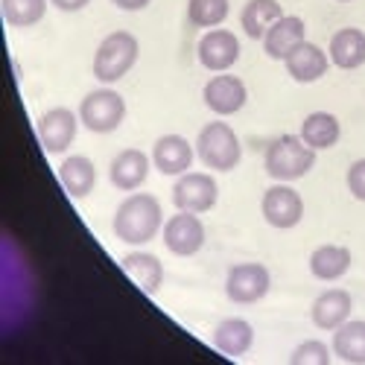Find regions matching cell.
Masks as SVG:
<instances>
[{
	"label": "cell",
	"mask_w": 365,
	"mask_h": 365,
	"mask_svg": "<svg viewBox=\"0 0 365 365\" xmlns=\"http://www.w3.org/2000/svg\"><path fill=\"white\" fill-rule=\"evenodd\" d=\"M111 4L120 6V9H126V12H138V9L149 6V0H111Z\"/></svg>",
	"instance_id": "31"
},
{
	"label": "cell",
	"mask_w": 365,
	"mask_h": 365,
	"mask_svg": "<svg viewBox=\"0 0 365 365\" xmlns=\"http://www.w3.org/2000/svg\"><path fill=\"white\" fill-rule=\"evenodd\" d=\"M164 246L178 257L196 255L205 246V225H202L199 214L178 210L175 217H170L164 225Z\"/></svg>",
	"instance_id": "8"
},
{
	"label": "cell",
	"mask_w": 365,
	"mask_h": 365,
	"mask_svg": "<svg viewBox=\"0 0 365 365\" xmlns=\"http://www.w3.org/2000/svg\"><path fill=\"white\" fill-rule=\"evenodd\" d=\"M220 187L217 178L207 173H185L178 175L175 187H173V205L175 210H190V214H205L217 205Z\"/></svg>",
	"instance_id": "6"
},
{
	"label": "cell",
	"mask_w": 365,
	"mask_h": 365,
	"mask_svg": "<svg viewBox=\"0 0 365 365\" xmlns=\"http://www.w3.org/2000/svg\"><path fill=\"white\" fill-rule=\"evenodd\" d=\"M339 135H342V126L330 111H313L301 123V138L313 149H330L333 143L339 140Z\"/></svg>",
	"instance_id": "24"
},
{
	"label": "cell",
	"mask_w": 365,
	"mask_h": 365,
	"mask_svg": "<svg viewBox=\"0 0 365 365\" xmlns=\"http://www.w3.org/2000/svg\"><path fill=\"white\" fill-rule=\"evenodd\" d=\"M284 65H287V73L295 79V82H301V85H307V82H316V79H322L324 73H327V53L324 50H319L316 44H310V41H301L287 58H284Z\"/></svg>",
	"instance_id": "17"
},
{
	"label": "cell",
	"mask_w": 365,
	"mask_h": 365,
	"mask_svg": "<svg viewBox=\"0 0 365 365\" xmlns=\"http://www.w3.org/2000/svg\"><path fill=\"white\" fill-rule=\"evenodd\" d=\"M187 18L193 26H220L228 18V0H190L187 4Z\"/></svg>",
	"instance_id": "27"
},
{
	"label": "cell",
	"mask_w": 365,
	"mask_h": 365,
	"mask_svg": "<svg viewBox=\"0 0 365 365\" xmlns=\"http://www.w3.org/2000/svg\"><path fill=\"white\" fill-rule=\"evenodd\" d=\"M348 190L354 193V199L365 202V158L351 164V170H348Z\"/></svg>",
	"instance_id": "29"
},
{
	"label": "cell",
	"mask_w": 365,
	"mask_h": 365,
	"mask_svg": "<svg viewBox=\"0 0 365 365\" xmlns=\"http://www.w3.org/2000/svg\"><path fill=\"white\" fill-rule=\"evenodd\" d=\"M278 18H284V9H281L278 0H249V4L242 6L240 24L246 29L249 38H263L269 33V26Z\"/></svg>",
	"instance_id": "23"
},
{
	"label": "cell",
	"mask_w": 365,
	"mask_h": 365,
	"mask_svg": "<svg viewBox=\"0 0 365 365\" xmlns=\"http://www.w3.org/2000/svg\"><path fill=\"white\" fill-rule=\"evenodd\" d=\"M255 342V327L246 319H225L214 330V345L225 356H242Z\"/></svg>",
	"instance_id": "22"
},
{
	"label": "cell",
	"mask_w": 365,
	"mask_h": 365,
	"mask_svg": "<svg viewBox=\"0 0 365 365\" xmlns=\"http://www.w3.org/2000/svg\"><path fill=\"white\" fill-rule=\"evenodd\" d=\"M260 210H263V220L272 225V228H295L304 217V199L287 187V185H275L263 193V202H260Z\"/></svg>",
	"instance_id": "9"
},
{
	"label": "cell",
	"mask_w": 365,
	"mask_h": 365,
	"mask_svg": "<svg viewBox=\"0 0 365 365\" xmlns=\"http://www.w3.org/2000/svg\"><path fill=\"white\" fill-rule=\"evenodd\" d=\"M304 36H307V26H304V21L295 18V15H289V18L284 15V18H278L275 24H272L269 33L263 36V50H266L269 58H278V62H284V58L301 41H307Z\"/></svg>",
	"instance_id": "15"
},
{
	"label": "cell",
	"mask_w": 365,
	"mask_h": 365,
	"mask_svg": "<svg viewBox=\"0 0 365 365\" xmlns=\"http://www.w3.org/2000/svg\"><path fill=\"white\" fill-rule=\"evenodd\" d=\"M140 56V44L129 29H114L103 38V44L97 47L94 56V76L103 85H111L117 79H123Z\"/></svg>",
	"instance_id": "3"
},
{
	"label": "cell",
	"mask_w": 365,
	"mask_h": 365,
	"mask_svg": "<svg viewBox=\"0 0 365 365\" xmlns=\"http://www.w3.org/2000/svg\"><path fill=\"white\" fill-rule=\"evenodd\" d=\"M339 4H348V0H339Z\"/></svg>",
	"instance_id": "32"
},
{
	"label": "cell",
	"mask_w": 365,
	"mask_h": 365,
	"mask_svg": "<svg viewBox=\"0 0 365 365\" xmlns=\"http://www.w3.org/2000/svg\"><path fill=\"white\" fill-rule=\"evenodd\" d=\"M50 4L56 9H62V12H79V9H85L91 4V0H50Z\"/></svg>",
	"instance_id": "30"
},
{
	"label": "cell",
	"mask_w": 365,
	"mask_h": 365,
	"mask_svg": "<svg viewBox=\"0 0 365 365\" xmlns=\"http://www.w3.org/2000/svg\"><path fill=\"white\" fill-rule=\"evenodd\" d=\"M149 175V155L140 149H123V152H117L111 167H108V178H111V185L117 190H138L143 181Z\"/></svg>",
	"instance_id": "14"
},
{
	"label": "cell",
	"mask_w": 365,
	"mask_h": 365,
	"mask_svg": "<svg viewBox=\"0 0 365 365\" xmlns=\"http://www.w3.org/2000/svg\"><path fill=\"white\" fill-rule=\"evenodd\" d=\"M333 354L342 362L365 365V322H345L333 333Z\"/></svg>",
	"instance_id": "25"
},
{
	"label": "cell",
	"mask_w": 365,
	"mask_h": 365,
	"mask_svg": "<svg viewBox=\"0 0 365 365\" xmlns=\"http://www.w3.org/2000/svg\"><path fill=\"white\" fill-rule=\"evenodd\" d=\"M272 287V275L263 263H237L228 272L225 292L234 304H255Z\"/></svg>",
	"instance_id": "7"
},
{
	"label": "cell",
	"mask_w": 365,
	"mask_h": 365,
	"mask_svg": "<svg viewBox=\"0 0 365 365\" xmlns=\"http://www.w3.org/2000/svg\"><path fill=\"white\" fill-rule=\"evenodd\" d=\"M202 97H205V106L220 114V117H228V114H237L242 106H246L249 100V91H246V82H242L240 76H214L205 91H202Z\"/></svg>",
	"instance_id": "11"
},
{
	"label": "cell",
	"mask_w": 365,
	"mask_h": 365,
	"mask_svg": "<svg viewBox=\"0 0 365 365\" xmlns=\"http://www.w3.org/2000/svg\"><path fill=\"white\" fill-rule=\"evenodd\" d=\"M161 202L149 193H132L129 199L120 202L114 214V234L117 240L129 242V246H143L161 231Z\"/></svg>",
	"instance_id": "1"
},
{
	"label": "cell",
	"mask_w": 365,
	"mask_h": 365,
	"mask_svg": "<svg viewBox=\"0 0 365 365\" xmlns=\"http://www.w3.org/2000/svg\"><path fill=\"white\" fill-rule=\"evenodd\" d=\"M266 173L278 181H295L307 175L316 164V149L304 143V138L295 135H281L269 140L266 146Z\"/></svg>",
	"instance_id": "2"
},
{
	"label": "cell",
	"mask_w": 365,
	"mask_h": 365,
	"mask_svg": "<svg viewBox=\"0 0 365 365\" xmlns=\"http://www.w3.org/2000/svg\"><path fill=\"white\" fill-rule=\"evenodd\" d=\"M123 272L135 281V287H140L146 295H155L161 289V281H164V266L155 255L149 252H132L126 255L123 260Z\"/></svg>",
	"instance_id": "19"
},
{
	"label": "cell",
	"mask_w": 365,
	"mask_h": 365,
	"mask_svg": "<svg viewBox=\"0 0 365 365\" xmlns=\"http://www.w3.org/2000/svg\"><path fill=\"white\" fill-rule=\"evenodd\" d=\"M126 117V103L123 97L111 88H100V91H91V94L82 100L79 106V120L88 132H97V135H108L114 132Z\"/></svg>",
	"instance_id": "5"
},
{
	"label": "cell",
	"mask_w": 365,
	"mask_h": 365,
	"mask_svg": "<svg viewBox=\"0 0 365 365\" xmlns=\"http://www.w3.org/2000/svg\"><path fill=\"white\" fill-rule=\"evenodd\" d=\"M354 310V301H351V292L345 289H324L310 307V319L316 327L322 330H336L348 322Z\"/></svg>",
	"instance_id": "16"
},
{
	"label": "cell",
	"mask_w": 365,
	"mask_h": 365,
	"mask_svg": "<svg viewBox=\"0 0 365 365\" xmlns=\"http://www.w3.org/2000/svg\"><path fill=\"white\" fill-rule=\"evenodd\" d=\"M58 178H62V187L73 196V199H85L97 185V170L94 161L85 155H71L58 164Z\"/></svg>",
	"instance_id": "20"
},
{
	"label": "cell",
	"mask_w": 365,
	"mask_h": 365,
	"mask_svg": "<svg viewBox=\"0 0 365 365\" xmlns=\"http://www.w3.org/2000/svg\"><path fill=\"white\" fill-rule=\"evenodd\" d=\"M330 62L342 68V71H354L359 65H365V33L356 26H345L336 36L330 38Z\"/></svg>",
	"instance_id": "18"
},
{
	"label": "cell",
	"mask_w": 365,
	"mask_h": 365,
	"mask_svg": "<svg viewBox=\"0 0 365 365\" xmlns=\"http://www.w3.org/2000/svg\"><path fill=\"white\" fill-rule=\"evenodd\" d=\"M330 359H333V356H330V348H327L324 342H319V339L301 342V345L292 351V356H289L292 365H327Z\"/></svg>",
	"instance_id": "28"
},
{
	"label": "cell",
	"mask_w": 365,
	"mask_h": 365,
	"mask_svg": "<svg viewBox=\"0 0 365 365\" xmlns=\"http://www.w3.org/2000/svg\"><path fill=\"white\" fill-rule=\"evenodd\" d=\"M196 149L181 135H164L152 146V164L164 175H185L193 164Z\"/></svg>",
	"instance_id": "13"
},
{
	"label": "cell",
	"mask_w": 365,
	"mask_h": 365,
	"mask_svg": "<svg viewBox=\"0 0 365 365\" xmlns=\"http://www.w3.org/2000/svg\"><path fill=\"white\" fill-rule=\"evenodd\" d=\"M351 269V249L348 246H319L310 255V272L319 281H339L345 272Z\"/></svg>",
	"instance_id": "21"
},
{
	"label": "cell",
	"mask_w": 365,
	"mask_h": 365,
	"mask_svg": "<svg viewBox=\"0 0 365 365\" xmlns=\"http://www.w3.org/2000/svg\"><path fill=\"white\" fill-rule=\"evenodd\" d=\"M0 9H4V21L15 29H26L36 26L44 12H47V0H0Z\"/></svg>",
	"instance_id": "26"
},
{
	"label": "cell",
	"mask_w": 365,
	"mask_h": 365,
	"mask_svg": "<svg viewBox=\"0 0 365 365\" xmlns=\"http://www.w3.org/2000/svg\"><path fill=\"white\" fill-rule=\"evenodd\" d=\"M76 126H79V114H73L71 108H50L38 120L41 146L50 155H58V152L71 149V143L76 138Z\"/></svg>",
	"instance_id": "10"
},
{
	"label": "cell",
	"mask_w": 365,
	"mask_h": 365,
	"mask_svg": "<svg viewBox=\"0 0 365 365\" xmlns=\"http://www.w3.org/2000/svg\"><path fill=\"white\" fill-rule=\"evenodd\" d=\"M240 58V38L228 29H207L199 41V62L202 68L225 73L234 62Z\"/></svg>",
	"instance_id": "12"
},
{
	"label": "cell",
	"mask_w": 365,
	"mask_h": 365,
	"mask_svg": "<svg viewBox=\"0 0 365 365\" xmlns=\"http://www.w3.org/2000/svg\"><path fill=\"white\" fill-rule=\"evenodd\" d=\"M196 155H199V161L207 170L228 173L242 158L240 138H237V132L228 123H222V120H217V123H207L199 132V138H196Z\"/></svg>",
	"instance_id": "4"
}]
</instances>
